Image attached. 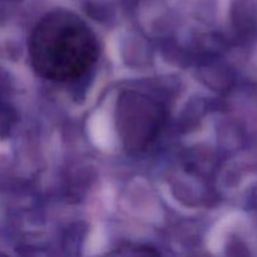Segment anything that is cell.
<instances>
[{"label": "cell", "instance_id": "2", "mask_svg": "<svg viewBox=\"0 0 257 257\" xmlns=\"http://www.w3.org/2000/svg\"><path fill=\"white\" fill-rule=\"evenodd\" d=\"M166 109L153 98L127 90L120 94L115 109L117 130L128 151H142L158 137L166 122Z\"/></svg>", "mask_w": 257, "mask_h": 257}, {"label": "cell", "instance_id": "1", "mask_svg": "<svg viewBox=\"0 0 257 257\" xmlns=\"http://www.w3.org/2000/svg\"><path fill=\"white\" fill-rule=\"evenodd\" d=\"M99 54L94 32L77 14L58 9L35 24L29 38V57L44 79L67 83L84 77Z\"/></svg>", "mask_w": 257, "mask_h": 257}]
</instances>
